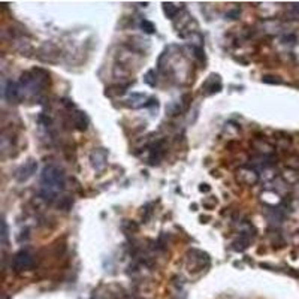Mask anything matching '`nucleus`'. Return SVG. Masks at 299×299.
<instances>
[{"label":"nucleus","mask_w":299,"mask_h":299,"mask_svg":"<svg viewBox=\"0 0 299 299\" xmlns=\"http://www.w3.org/2000/svg\"><path fill=\"white\" fill-rule=\"evenodd\" d=\"M262 81L266 84H283V81L278 76H263Z\"/></svg>","instance_id":"13"},{"label":"nucleus","mask_w":299,"mask_h":299,"mask_svg":"<svg viewBox=\"0 0 299 299\" xmlns=\"http://www.w3.org/2000/svg\"><path fill=\"white\" fill-rule=\"evenodd\" d=\"M154 75V71H148L147 74H145V76H144V81L148 84V85H151V87H154L156 85V81H153L151 79V76Z\"/></svg>","instance_id":"14"},{"label":"nucleus","mask_w":299,"mask_h":299,"mask_svg":"<svg viewBox=\"0 0 299 299\" xmlns=\"http://www.w3.org/2000/svg\"><path fill=\"white\" fill-rule=\"evenodd\" d=\"M238 15H239V9H236V11H232V12L226 14V17H229V18H232V20H235Z\"/></svg>","instance_id":"16"},{"label":"nucleus","mask_w":299,"mask_h":299,"mask_svg":"<svg viewBox=\"0 0 299 299\" xmlns=\"http://www.w3.org/2000/svg\"><path fill=\"white\" fill-rule=\"evenodd\" d=\"M63 187H65L63 171L57 166H54V165L45 166L42 171V175H41V195H42V198L48 202H52L57 198V195L63 190Z\"/></svg>","instance_id":"1"},{"label":"nucleus","mask_w":299,"mask_h":299,"mask_svg":"<svg viewBox=\"0 0 299 299\" xmlns=\"http://www.w3.org/2000/svg\"><path fill=\"white\" fill-rule=\"evenodd\" d=\"M199 190H200V192H206V193H208V192H211V187H209L208 184H200Z\"/></svg>","instance_id":"17"},{"label":"nucleus","mask_w":299,"mask_h":299,"mask_svg":"<svg viewBox=\"0 0 299 299\" xmlns=\"http://www.w3.org/2000/svg\"><path fill=\"white\" fill-rule=\"evenodd\" d=\"M202 90H205V96H209V95H214V93H219L222 90V79H220V75H216L213 74L209 76L205 84L202 85Z\"/></svg>","instance_id":"7"},{"label":"nucleus","mask_w":299,"mask_h":299,"mask_svg":"<svg viewBox=\"0 0 299 299\" xmlns=\"http://www.w3.org/2000/svg\"><path fill=\"white\" fill-rule=\"evenodd\" d=\"M238 183L246 184V186H254L259 181V174L251 168H241L236 172Z\"/></svg>","instance_id":"5"},{"label":"nucleus","mask_w":299,"mask_h":299,"mask_svg":"<svg viewBox=\"0 0 299 299\" xmlns=\"http://www.w3.org/2000/svg\"><path fill=\"white\" fill-rule=\"evenodd\" d=\"M250 244V238L246 236V235H241L239 236V239H236V241L233 243V250L236 251H244Z\"/></svg>","instance_id":"9"},{"label":"nucleus","mask_w":299,"mask_h":299,"mask_svg":"<svg viewBox=\"0 0 299 299\" xmlns=\"http://www.w3.org/2000/svg\"><path fill=\"white\" fill-rule=\"evenodd\" d=\"M5 98L9 102L18 103L23 99V88L17 82H14V81H8L6 88H5Z\"/></svg>","instance_id":"6"},{"label":"nucleus","mask_w":299,"mask_h":299,"mask_svg":"<svg viewBox=\"0 0 299 299\" xmlns=\"http://www.w3.org/2000/svg\"><path fill=\"white\" fill-rule=\"evenodd\" d=\"M36 169H38V162L35 159H28L23 166H20L17 169V172H15L17 181H20V183L27 181L28 178H32L36 174Z\"/></svg>","instance_id":"3"},{"label":"nucleus","mask_w":299,"mask_h":299,"mask_svg":"<svg viewBox=\"0 0 299 299\" xmlns=\"http://www.w3.org/2000/svg\"><path fill=\"white\" fill-rule=\"evenodd\" d=\"M74 125H75V127H76L79 132L87 130V127H88V118H87L85 112L76 111V112L74 114Z\"/></svg>","instance_id":"8"},{"label":"nucleus","mask_w":299,"mask_h":299,"mask_svg":"<svg viewBox=\"0 0 299 299\" xmlns=\"http://www.w3.org/2000/svg\"><path fill=\"white\" fill-rule=\"evenodd\" d=\"M72 205H74V200L69 196L62 198V199H60V202H58V208L63 209V211H69V209L72 208Z\"/></svg>","instance_id":"11"},{"label":"nucleus","mask_w":299,"mask_h":299,"mask_svg":"<svg viewBox=\"0 0 299 299\" xmlns=\"http://www.w3.org/2000/svg\"><path fill=\"white\" fill-rule=\"evenodd\" d=\"M141 27L145 30L147 33H150V35L156 32V27H154V24H153V23H150V21H147V20L141 21Z\"/></svg>","instance_id":"12"},{"label":"nucleus","mask_w":299,"mask_h":299,"mask_svg":"<svg viewBox=\"0 0 299 299\" xmlns=\"http://www.w3.org/2000/svg\"><path fill=\"white\" fill-rule=\"evenodd\" d=\"M108 150L106 148H95V151L90 154V162L96 171H103L108 165Z\"/></svg>","instance_id":"4"},{"label":"nucleus","mask_w":299,"mask_h":299,"mask_svg":"<svg viewBox=\"0 0 299 299\" xmlns=\"http://www.w3.org/2000/svg\"><path fill=\"white\" fill-rule=\"evenodd\" d=\"M163 9H165V15H166L169 20H174L175 15H176L178 11H179L174 3H163Z\"/></svg>","instance_id":"10"},{"label":"nucleus","mask_w":299,"mask_h":299,"mask_svg":"<svg viewBox=\"0 0 299 299\" xmlns=\"http://www.w3.org/2000/svg\"><path fill=\"white\" fill-rule=\"evenodd\" d=\"M33 256L30 254L27 250H21L15 254L14 260H12V268L15 273H23V271H27V269L33 268Z\"/></svg>","instance_id":"2"},{"label":"nucleus","mask_w":299,"mask_h":299,"mask_svg":"<svg viewBox=\"0 0 299 299\" xmlns=\"http://www.w3.org/2000/svg\"><path fill=\"white\" fill-rule=\"evenodd\" d=\"M2 226H3V243H6V239H8V226H6V222H3Z\"/></svg>","instance_id":"15"}]
</instances>
